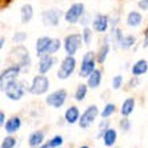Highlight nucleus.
Masks as SVG:
<instances>
[{"label":"nucleus","mask_w":148,"mask_h":148,"mask_svg":"<svg viewBox=\"0 0 148 148\" xmlns=\"http://www.w3.org/2000/svg\"><path fill=\"white\" fill-rule=\"evenodd\" d=\"M5 95L8 96L9 99L11 100H20L22 96L25 95L26 92V86L24 85L22 82H16V80H11L9 82L8 84L3 88Z\"/></svg>","instance_id":"nucleus-1"},{"label":"nucleus","mask_w":148,"mask_h":148,"mask_svg":"<svg viewBox=\"0 0 148 148\" xmlns=\"http://www.w3.org/2000/svg\"><path fill=\"white\" fill-rule=\"evenodd\" d=\"M49 88V80L48 78L43 75V74H40V75H36L34 79H32V84L30 86V92L34 95H42L45 92H47Z\"/></svg>","instance_id":"nucleus-2"},{"label":"nucleus","mask_w":148,"mask_h":148,"mask_svg":"<svg viewBox=\"0 0 148 148\" xmlns=\"http://www.w3.org/2000/svg\"><path fill=\"white\" fill-rule=\"evenodd\" d=\"M75 64H77V61L73 56H67L66 58L63 59V62L59 67L58 72H57V77L59 79H67L72 75V73L74 72L75 69Z\"/></svg>","instance_id":"nucleus-3"},{"label":"nucleus","mask_w":148,"mask_h":148,"mask_svg":"<svg viewBox=\"0 0 148 148\" xmlns=\"http://www.w3.org/2000/svg\"><path fill=\"white\" fill-rule=\"evenodd\" d=\"M11 57L17 62V64L21 68L30 67L31 64V58L29 54V51L24 46H17L11 51Z\"/></svg>","instance_id":"nucleus-4"},{"label":"nucleus","mask_w":148,"mask_h":148,"mask_svg":"<svg viewBox=\"0 0 148 148\" xmlns=\"http://www.w3.org/2000/svg\"><path fill=\"white\" fill-rule=\"evenodd\" d=\"M95 58L96 56L94 52H86L83 57V62H82V67H80V72L79 75L80 77H89L90 74L95 71Z\"/></svg>","instance_id":"nucleus-5"},{"label":"nucleus","mask_w":148,"mask_h":148,"mask_svg":"<svg viewBox=\"0 0 148 148\" xmlns=\"http://www.w3.org/2000/svg\"><path fill=\"white\" fill-rule=\"evenodd\" d=\"M82 36L78 34H73V35H68L64 38V49L68 56H74L77 53V51L79 49L80 45H82Z\"/></svg>","instance_id":"nucleus-6"},{"label":"nucleus","mask_w":148,"mask_h":148,"mask_svg":"<svg viewBox=\"0 0 148 148\" xmlns=\"http://www.w3.org/2000/svg\"><path fill=\"white\" fill-rule=\"evenodd\" d=\"M98 114H99L98 106H95V105L89 106V108L80 115L79 126L82 128H88L92 122H94V120L96 119V116H98Z\"/></svg>","instance_id":"nucleus-7"},{"label":"nucleus","mask_w":148,"mask_h":148,"mask_svg":"<svg viewBox=\"0 0 148 148\" xmlns=\"http://www.w3.org/2000/svg\"><path fill=\"white\" fill-rule=\"evenodd\" d=\"M66 99H67V91L64 89H59V90L53 91L52 94H49L46 98V103H47V105L52 106L54 109H59L63 106Z\"/></svg>","instance_id":"nucleus-8"},{"label":"nucleus","mask_w":148,"mask_h":148,"mask_svg":"<svg viewBox=\"0 0 148 148\" xmlns=\"http://www.w3.org/2000/svg\"><path fill=\"white\" fill-rule=\"evenodd\" d=\"M83 14H84V5L82 3H77V4H73L67 10V12L64 14V18L69 24H75L83 16Z\"/></svg>","instance_id":"nucleus-9"},{"label":"nucleus","mask_w":148,"mask_h":148,"mask_svg":"<svg viewBox=\"0 0 148 148\" xmlns=\"http://www.w3.org/2000/svg\"><path fill=\"white\" fill-rule=\"evenodd\" d=\"M21 67L18 64H14V66L8 67L6 69H4L1 72V75H0V82H1V89L5 86L11 80H15L16 77L20 74L21 72Z\"/></svg>","instance_id":"nucleus-10"},{"label":"nucleus","mask_w":148,"mask_h":148,"mask_svg":"<svg viewBox=\"0 0 148 148\" xmlns=\"http://www.w3.org/2000/svg\"><path fill=\"white\" fill-rule=\"evenodd\" d=\"M62 12L58 9H49L42 14V21L46 26H57L61 20Z\"/></svg>","instance_id":"nucleus-11"},{"label":"nucleus","mask_w":148,"mask_h":148,"mask_svg":"<svg viewBox=\"0 0 148 148\" xmlns=\"http://www.w3.org/2000/svg\"><path fill=\"white\" fill-rule=\"evenodd\" d=\"M52 40L53 38H49V37H40L37 40V43H36V52L38 57H42L45 54H48V49H49V46L52 43Z\"/></svg>","instance_id":"nucleus-12"},{"label":"nucleus","mask_w":148,"mask_h":148,"mask_svg":"<svg viewBox=\"0 0 148 148\" xmlns=\"http://www.w3.org/2000/svg\"><path fill=\"white\" fill-rule=\"evenodd\" d=\"M40 58L41 59H40V63H38V72H40V74H43L45 75L54 64V59L51 54H45Z\"/></svg>","instance_id":"nucleus-13"},{"label":"nucleus","mask_w":148,"mask_h":148,"mask_svg":"<svg viewBox=\"0 0 148 148\" xmlns=\"http://www.w3.org/2000/svg\"><path fill=\"white\" fill-rule=\"evenodd\" d=\"M92 27L98 32H105L109 27V17L106 15H96V17L92 21Z\"/></svg>","instance_id":"nucleus-14"},{"label":"nucleus","mask_w":148,"mask_h":148,"mask_svg":"<svg viewBox=\"0 0 148 148\" xmlns=\"http://www.w3.org/2000/svg\"><path fill=\"white\" fill-rule=\"evenodd\" d=\"M43 140H45V133L42 131H35L29 137V145L31 148H38L40 146H42Z\"/></svg>","instance_id":"nucleus-15"},{"label":"nucleus","mask_w":148,"mask_h":148,"mask_svg":"<svg viewBox=\"0 0 148 148\" xmlns=\"http://www.w3.org/2000/svg\"><path fill=\"white\" fill-rule=\"evenodd\" d=\"M64 119H66V121L68 123H75L77 121H79L80 119V112L79 110H78L77 106H71V108H68L66 114H64Z\"/></svg>","instance_id":"nucleus-16"},{"label":"nucleus","mask_w":148,"mask_h":148,"mask_svg":"<svg viewBox=\"0 0 148 148\" xmlns=\"http://www.w3.org/2000/svg\"><path fill=\"white\" fill-rule=\"evenodd\" d=\"M21 127V120L18 116H12L11 119L8 120V122L5 123V130L8 133H15L18 131V128Z\"/></svg>","instance_id":"nucleus-17"},{"label":"nucleus","mask_w":148,"mask_h":148,"mask_svg":"<svg viewBox=\"0 0 148 148\" xmlns=\"http://www.w3.org/2000/svg\"><path fill=\"white\" fill-rule=\"evenodd\" d=\"M117 138V133L114 128H108L106 131L103 133V140H104V145L106 147H112L116 142Z\"/></svg>","instance_id":"nucleus-18"},{"label":"nucleus","mask_w":148,"mask_h":148,"mask_svg":"<svg viewBox=\"0 0 148 148\" xmlns=\"http://www.w3.org/2000/svg\"><path fill=\"white\" fill-rule=\"evenodd\" d=\"M147 71H148V63L146 59H140L132 67V74L135 77H140L142 74H145Z\"/></svg>","instance_id":"nucleus-19"},{"label":"nucleus","mask_w":148,"mask_h":148,"mask_svg":"<svg viewBox=\"0 0 148 148\" xmlns=\"http://www.w3.org/2000/svg\"><path fill=\"white\" fill-rule=\"evenodd\" d=\"M133 109H135V99L133 98H127L122 103L121 106V115L122 117H128L132 114Z\"/></svg>","instance_id":"nucleus-20"},{"label":"nucleus","mask_w":148,"mask_h":148,"mask_svg":"<svg viewBox=\"0 0 148 148\" xmlns=\"http://www.w3.org/2000/svg\"><path fill=\"white\" fill-rule=\"evenodd\" d=\"M101 83V71L100 69H95L89 77H88V86L90 88H98Z\"/></svg>","instance_id":"nucleus-21"},{"label":"nucleus","mask_w":148,"mask_h":148,"mask_svg":"<svg viewBox=\"0 0 148 148\" xmlns=\"http://www.w3.org/2000/svg\"><path fill=\"white\" fill-rule=\"evenodd\" d=\"M109 51H110L109 42H108V40H105L104 43L101 45L98 54H96V61H98L100 64H103L105 62V59H106V57H108V54H109Z\"/></svg>","instance_id":"nucleus-22"},{"label":"nucleus","mask_w":148,"mask_h":148,"mask_svg":"<svg viewBox=\"0 0 148 148\" xmlns=\"http://www.w3.org/2000/svg\"><path fill=\"white\" fill-rule=\"evenodd\" d=\"M32 16H34V8H32L30 4H25V5H22L21 8V21L24 22V24H27Z\"/></svg>","instance_id":"nucleus-23"},{"label":"nucleus","mask_w":148,"mask_h":148,"mask_svg":"<svg viewBox=\"0 0 148 148\" xmlns=\"http://www.w3.org/2000/svg\"><path fill=\"white\" fill-rule=\"evenodd\" d=\"M142 21V15L138 11H131L127 16V25L131 27H137Z\"/></svg>","instance_id":"nucleus-24"},{"label":"nucleus","mask_w":148,"mask_h":148,"mask_svg":"<svg viewBox=\"0 0 148 148\" xmlns=\"http://www.w3.org/2000/svg\"><path fill=\"white\" fill-rule=\"evenodd\" d=\"M86 92H88V85L86 84H79L75 90V94H74V98H75V100L78 101H82L85 99L86 96Z\"/></svg>","instance_id":"nucleus-25"},{"label":"nucleus","mask_w":148,"mask_h":148,"mask_svg":"<svg viewBox=\"0 0 148 148\" xmlns=\"http://www.w3.org/2000/svg\"><path fill=\"white\" fill-rule=\"evenodd\" d=\"M136 42V38L133 36L131 35H127V36H123L122 37V40H121V42H120V46L123 48V49H128V48H131L133 45H135Z\"/></svg>","instance_id":"nucleus-26"},{"label":"nucleus","mask_w":148,"mask_h":148,"mask_svg":"<svg viewBox=\"0 0 148 148\" xmlns=\"http://www.w3.org/2000/svg\"><path fill=\"white\" fill-rule=\"evenodd\" d=\"M115 110H116V106H115V104H111V103L106 104L105 108L103 109V112H101V117H103V119L110 117L111 115L115 112Z\"/></svg>","instance_id":"nucleus-27"},{"label":"nucleus","mask_w":148,"mask_h":148,"mask_svg":"<svg viewBox=\"0 0 148 148\" xmlns=\"http://www.w3.org/2000/svg\"><path fill=\"white\" fill-rule=\"evenodd\" d=\"M16 146V140L12 136H6L1 142V148H14Z\"/></svg>","instance_id":"nucleus-28"},{"label":"nucleus","mask_w":148,"mask_h":148,"mask_svg":"<svg viewBox=\"0 0 148 148\" xmlns=\"http://www.w3.org/2000/svg\"><path fill=\"white\" fill-rule=\"evenodd\" d=\"M82 38L84 41L85 45H89L91 42V38H92V31L89 29V27H84L83 29V34H82Z\"/></svg>","instance_id":"nucleus-29"},{"label":"nucleus","mask_w":148,"mask_h":148,"mask_svg":"<svg viewBox=\"0 0 148 148\" xmlns=\"http://www.w3.org/2000/svg\"><path fill=\"white\" fill-rule=\"evenodd\" d=\"M48 145H49V148H58V147H61L63 145L62 136H54V137H52L49 140Z\"/></svg>","instance_id":"nucleus-30"},{"label":"nucleus","mask_w":148,"mask_h":148,"mask_svg":"<svg viewBox=\"0 0 148 148\" xmlns=\"http://www.w3.org/2000/svg\"><path fill=\"white\" fill-rule=\"evenodd\" d=\"M59 48H61V41H59L58 38H53V40H52V43H51V46H49L48 54H53V53H56Z\"/></svg>","instance_id":"nucleus-31"},{"label":"nucleus","mask_w":148,"mask_h":148,"mask_svg":"<svg viewBox=\"0 0 148 148\" xmlns=\"http://www.w3.org/2000/svg\"><path fill=\"white\" fill-rule=\"evenodd\" d=\"M122 82H123L122 75H120V74L115 75V77L112 78V88H114V89H120V88H121V85H122Z\"/></svg>","instance_id":"nucleus-32"},{"label":"nucleus","mask_w":148,"mask_h":148,"mask_svg":"<svg viewBox=\"0 0 148 148\" xmlns=\"http://www.w3.org/2000/svg\"><path fill=\"white\" fill-rule=\"evenodd\" d=\"M26 38H27V35L25 34V32H16L12 37V41L15 43H20V42H22V41H25Z\"/></svg>","instance_id":"nucleus-33"},{"label":"nucleus","mask_w":148,"mask_h":148,"mask_svg":"<svg viewBox=\"0 0 148 148\" xmlns=\"http://www.w3.org/2000/svg\"><path fill=\"white\" fill-rule=\"evenodd\" d=\"M130 126H131V125H130V121L127 117H123L121 121H120V127H121L122 131H128Z\"/></svg>","instance_id":"nucleus-34"},{"label":"nucleus","mask_w":148,"mask_h":148,"mask_svg":"<svg viewBox=\"0 0 148 148\" xmlns=\"http://www.w3.org/2000/svg\"><path fill=\"white\" fill-rule=\"evenodd\" d=\"M138 84H140V79H138L137 77H135V75H133L132 79L128 82V86H130V88H135V86H137Z\"/></svg>","instance_id":"nucleus-35"},{"label":"nucleus","mask_w":148,"mask_h":148,"mask_svg":"<svg viewBox=\"0 0 148 148\" xmlns=\"http://www.w3.org/2000/svg\"><path fill=\"white\" fill-rule=\"evenodd\" d=\"M138 6H140V9H142V10H148V0H140Z\"/></svg>","instance_id":"nucleus-36"},{"label":"nucleus","mask_w":148,"mask_h":148,"mask_svg":"<svg viewBox=\"0 0 148 148\" xmlns=\"http://www.w3.org/2000/svg\"><path fill=\"white\" fill-rule=\"evenodd\" d=\"M5 114L0 111V126H5Z\"/></svg>","instance_id":"nucleus-37"},{"label":"nucleus","mask_w":148,"mask_h":148,"mask_svg":"<svg viewBox=\"0 0 148 148\" xmlns=\"http://www.w3.org/2000/svg\"><path fill=\"white\" fill-rule=\"evenodd\" d=\"M143 47H148V29L145 31V42H143Z\"/></svg>","instance_id":"nucleus-38"},{"label":"nucleus","mask_w":148,"mask_h":148,"mask_svg":"<svg viewBox=\"0 0 148 148\" xmlns=\"http://www.w3.org/2000/svg\"><path fill=\"white\" fill-rule=\"evenodd\" d=\"M38 148H49V145H48V143H46V145H42V146H40Z\"/></svg>","instance_id":"nucleus-39"},{"label":"nucleus","mask_w":148,"mask_h":148,"mask_svg":"<svg viewBox=\"0 0 148 148\" xmlns=\"http://www.w3.org/2000/svg\"><path fill=\"white\" fill-rule=\"evenodd\" d=\"M4 47V38L1 37V40H0V48H3Z\"/></svg>","instance_id":"nucleus-40"},{"label":"nucleus","mask_w":148,"mask_h":148,"mask_svg":"<svg viewBox=\"0 0 148 148\" xmlns=\"http://www.w3.org/2000/svg\"><path fill=\"white\" fill-rule=\"evenodd\" d=\"M79 148H89L88 146H82V147H79Z\"/></svg>","instance_id":"nucleus-41"}]
</instances>
